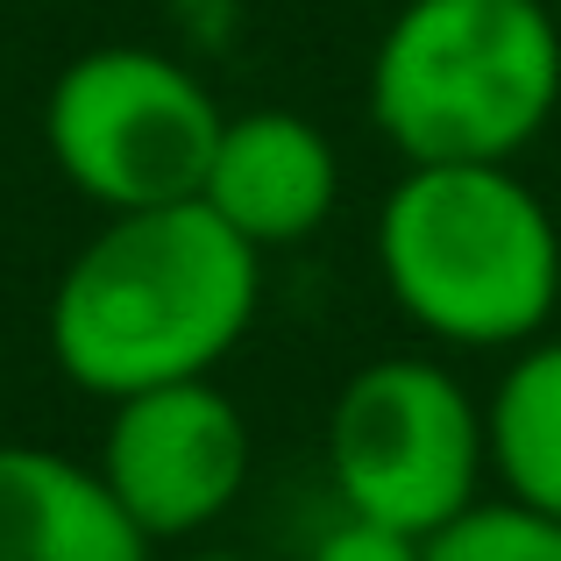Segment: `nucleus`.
I'll return each mask as SVG.
<instances>
[{
    "label": "nucleus",
    "instance_id": "obj_1",
    "mask_svg": "<svg viewBox=\"0 0 561 561\" xmlns=\"http://www.w3.org/2000/svg\"><path fill=\"white\" fill-rule=\"evenodd\" d=\"M263 299V249L206 199L107 214L50 291V356L85 398L214 377Z\"/></svg>",
    "mask_w": 561,
    "mask_h": 561
},
{
    "label": "nucleus",
    "instance_id": "obj_2",
    "mask_svg": "<svg viewBox=\"0 0 561 561\" xmlns=\"http://www.w3.org/2000/svg\"><path fill=\"white\" fill-rule=\"evenodd\" d=\"M377 271L434 342L526 348L561 306V234L512 164H405L377 214Z\"/></svg>",
    "mask_w": 561,
    "mask_h": 561
},
{
    "label": "nucleus",
    "instance_id": "obj_3",
    "mask_svg": "<svg viewBox=\"0 0 561 561\" xmlns=\"http://www.w3.org/2000/svg\"><path fill=\"white\" fill-rule=\"evenodd\" d=\"M554 107L548 0H405L370 50V122L405 164H512Z\"/></svg>",
    "mask_w": 561,
    "mask_h": 561
},
{
    "label": "nucleus",
    "instance_id": "obj_4",
    "mask_svg": "<svg viewBox=\"0 0 561 561\" xmlns=\"http://www.w3.org/2000/svg\"><path fill=\"white\" fill-rule=\"evenodd\" d=\"M228 114L179 57L142 43H100L71 57L43 100V150L107 214L199 199Z\"/></svg>",
    "mask_w": 561,
    "mask_h": 561
},
{
    "label": "nucleus",
    "instance_id": "obj_5",
    "mask_svg": "<svg viewBox=\"0 0 561 561\" xmlns=\"http://www.w3.org/2000/svg\"><path fill=\"white\" fill-rule=\"evenodd\" d=\"M483 412L434 356H377L334 391L328 477L356 519L434 540L483 497Z\"/></svg>",
    "mask_w": 561,
    "mask_h": 561
},
{
    "label": "nucleus",
    "instance_id": "obj_6",
    "mask_svg": "<svg viewBox=\"0 0 561 561\" xmlns=\"http://www.w3.org/2000/svg\"><path fill=\"white\" fill-rule=\"evenodd\" d=\"M100 483L114 505L157 540H192L242 497L249 483V420L214 377L150 383L114 398L100 440Z\"/></svg>",
    "mask_w": 561,
    "mask_h": 561
},
{
    "label": "nucleus",
    "instance_id": "obj_7",
    "mask_svg": "<svg viewBox=\"0 0 561 561\" xmlns=\"http://www.w3.org/2000/svg\"><path fill=\"white\" fill-rule=\"evenodd\" d=\"M199 199L249 249H291L334 214V199H342V157H334L328 128L291 114V107L228 114Z\"/></svg>",
    "mask_w": 561,
    "mask_h": 561
},
{
    "label": "nucleus",
    "instance_id": "obj_8",
    "mask_svg": "<svg viewBox=\"0 0 561 561\" xmlns=\"http://www.w3.org/2000/svg\"><path fill=\"white\" fill-rule=\"evenodd\" d=\"M0 561H157L93 462L0 440Z\"/></svg>",
    "mask_w": 561,
    "mask_h": 561
},
{
    "label": "nucleus",
    "instance_id": "obj_9",
    "mask_svg": "<svg viewBox=\"0 0 561 561\" xmlns=\"http://www.w3.org/2000/svg\"><path fill=\"white\" fill-rule=\"evenodd\" d=\"M483 440H491V469L512 505L561 519V334L554 342L534 334L519 363L497 377L483 405Z\"/></svg>",
    "mask_w": 561,
    "mask_h": 561
},
{
    "label": "nucleus",
    "instance_id": "obj_10",
    "mask_svg": "<svg viewBox=\"0 0 561 561\" xmlns=\"http://www.w3.org/2000/svg\"><path fill=\"white\" fill-rule=\"evenodd\" d=\"M426 561H561V519L512 497H477L455 526L426 540Z\"/></svg>",
    "mask_w": 561,
    "mask_h": 561
},
{
    "label": "nucleus",
    "instance_id": "obj_11",
    "mask_svg": "<svg viewBox=\"0 0 561 561\" xmlns=\"http://www.w3.org/2000/svg\"><path fill=\"white\" fill-rule=\"evenodd\" d=\"M306 561H426V540L391 534V526H377V519L342 512V519H334L328 534L306 548Z\"/></svg>",
    "mask_w": 561,
    "mask_h": 561
},
{
    "label": "nucleus",
    "instance_id": "obj_12",
    "mask_svg": "<svg viewBox=\"0 0 561 561\" xmlns=\"http://www.w3.org/2000/svg\"><path fill=\"white\" fill-rule=\"evenodd\" d=\"M179 561H242V554H179Z\"/></svg>",
    "mask_w": 561,
    "mask_h": 561
}]
</instances>
